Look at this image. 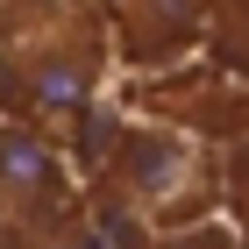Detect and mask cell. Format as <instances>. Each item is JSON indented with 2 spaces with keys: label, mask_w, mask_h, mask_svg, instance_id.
Here are the masks:
<instances>
[{
  "label": "cell",
  "mask_w": 249,
  "mask_h": 249,
  "mask_svg": "<svg viewBox=\"0 0 249 249\" xmlns=\"http://www.w3.org/2000/svg\"><path fill=\"white\" fill-rule=\"evenodd\" d=\"M0 199L15 213H57L64 207V164L29 128H0Z\"/></svg>",
  "instance_id": "6da1fadb"
},
{
  "label": "cell",
  "mask_w": 249,
  "mask_h": 249,
  "mask_svg": "<svg viewBox=\"0 0 249 249\" xmlns=\"http://www.w3.org/2000/svg\"><path fill=\"white\" fill-rule=\"evenodd\" d=\"M128 164H135V192H142V199H164V192L178 185V171H185V150H178L171 135H135Z\"/></svg>",
  "instance_id": "7a4b0ae2"
},
{
  "label": "cell",
  "mask_w": 249,
  "mask_h": 249,
  "mask_svg": "<svg viewBox=\"0 0 249 249\" xmlns=\"http://www.w3.org/2000/svg\"><path fill=\"white\" fill-rule=\"evenodd\" d=\"M36 100L43 107H78V100H86V64H71V57L36 64Z\"/></svg>",
  "instance_id": "3957f363"
},
{
  "label": "cell",
  "mask_w": 249,
  "mask_h": 249,
  "mask_svg": "<svg viewBox=\"0 0 249 249\" xmlns=\"http://www.w3.org/2000/svg\"><path fill=\"white\" fill-rule=\"evenodd\" d=\"M50 249H114V242H107V228H100V221H78V228L64 235V242H50Z\"/></svg>",
  "instance_id": "277c9868"
},
{
  "label": "cell",
  "mask_w": 249,
  "mask_h": 249,
  "mask_svg": "<svg viewBox=\"0 0 249 249\" xmlns=\"http://www.w3.org/2000/svg\"><path fill=\"white\" fill-rule=\"evenodd\" d=\"M164 249H228V235H185V242H164Z\"/></svg>",
  "instance_id": "5b68a950"
}]
</instances>
